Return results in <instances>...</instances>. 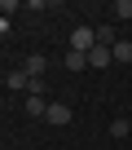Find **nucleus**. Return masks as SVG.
Listing matches in <instances>:
<instances>
[{"label":"nucleus","instance_id":"f257e3e1","mask_svg":"<svg viewBox=\"0 0 132 150\" xmlns=\"http://www.w3.org/2000/svg\"><path fill=\"white\" fill-rule=\"evenodd\" d=\"M93 44H97V27H75L71 31V49L75 53H88Z\"/></svg>","mask_w":132,"mask_h":150},{"label":"nucleus","instance_id":"f03ea898","mask_svg":"<svg viewBox=\"0 0 132 150\" xmlns=\"http://www.w3.org/2000/svg\"><path fill=\"white\" fill-rule=\"evenodd\" d=\"M5 84H9L13 93H27V97H31V88H35V80H31L22 66H13V71H9V80H5Z\"/></svg>","mask_w":132,"mask_h":150},{"label":"nucleus","instance_id":"7ed1b4c3","mask_svg":"<svg viewBox=\"0 0 132 150\" xmlns=\"http://www.w3.org/2000/svg\"><path fill=\"white\" fill-rule=\"evenodd\" d=\"M110 62H114V53H110V44H93V49H88V66H93V71H106Z\"/></svg>","mask_w":132,"mask_h":150},{"label":"nucleus","instance_id":"20e7f679","mask_svg":"<svg viewBox=\"0 0 132 150\" xmlns=\"http://www.w3.org/2000/svg\"><path fill=\"white\" fill-rule=\"evenodd\" d=\"M44 119H48V124H57V128H62V124H71V119H75V115H71V106H66V102H48V115H44Z\"/></svg>","mask_w":132,"mask_h":150},{"label":"nucleus","instance_id":"39448f33","mask_svg":"<svg viewBox=\"0 0 132 150\" xmlns=\"http://www.w3.org/2000/svg\"><path fill=\"white\" fill-rule=\"evenodd\" d=\"M22 71L31 75V80H44V71H48V57H40V53H31V57L22 62Z\"/></svg>","mask_w":132,"mask_h":150},{"label":"nucleus","instance_id":"423d86ee","mask_svg":"<svg viewBox=\"0 0 132 150\" xmlns=\"http://www.w3.org/2000/svg\"><path fill=\"white\" fill-rule=\"evenodd\" d=\"M62 66H66V71H84V66H88V53H75V49H66Z\"/></svg>","mask_w":132,"mask_h":150},{"label":"nucleus","instance_id":"0eeeda50","mask_svg":"<svg viewBox=\"0 0 132 150\" xmlns=\"http://www.w3.org/2000/svg\"><path fill=\"white\" fill-rule=\"evenodd\" d=\"M110 53H114V62H123V66H128V62H132V40H114V44H110Z\"/></svg>","mask_w":132,"mask_h":150},{"label":"nucleus","instance_id":"6e6552de","mask_svg":"<svg viewBox=\"0 0 132 150\" xmlns=\"http://www.w3.org/2000/svg\"><path fill=\"white\" fill-rule=\"evenodd\" d=\"M27 115L35 119V115H48V102L44 97H27Z\"/></svg>","mask_w":132,"mask_h":150},{"label":"nucleus","instance_id":"1a4fd4ad","mask_svg":"<svg viewBox=\"0 0 132 150\" xmlns=\"http://www.w3.org/2000/svg\"><path fill=\"white\" fill-rule=\"evenodd\" d=\"M110 137H119V141L132 137V119H114V124H110Z\"/></svg>","mask_w":132,"mask_h":150},{"label":"nucleus","instance_id":"9d476101","mask_svg":"<svg viewBox=\"0 0 132 150\" xmlns=\"http://www.w3.org/2000/svg\"><path fill=\"white\" fill-rule=\"evenodd\" d=\"M119 35H114V27H97V44H114Z\"/></svg>","mask_w":132,"mask_h":150},{"label":"nucleus","instance_id":"9b49d317","mask_svg":"<svg viewBox=\"0 0 132 150\" xmlns=\"http://www.w3.org/2000/svg\"><path fill=\"white\" fill-rule=\"evenodd\" d=\"M114 18H132V0H114Z\"/></svg>","mask_w":132,"mask_h":150},{"label":"nucleus","instance_id":"f8f14e48","mask_svg":"<svg viewBox=\"0 0 132 150\" xmlns=\"http://www.w3.org/2000/svg\"><path fill=\"white\" fill-rule=\"evenodd\" d=\"M9 35V18H0V40H5Z\"/></svg>","mask_w":132,"mask_h":150}]
</instances>
